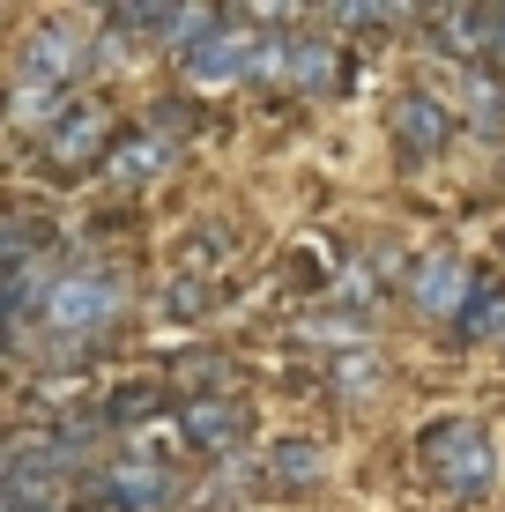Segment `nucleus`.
Here are the masks:
<instances>
[{"instance_id": "1", "label": "nucleus", "mask_w": 505, "mask_h": 512, "mask_svg": "<svg viewBox=\"0 0 505 512\" xmlns=\"http://www.w3.org/2000/svg\"><path fill=\"white\" fill-rule=\"evenodd\" d=\"M127 320V268L119 260H75V268H60L45 282L38 312H30V327L52 342V357L60 364H82L90 349H104Z\"/></svg>"}, {"instance_id": "2", "label": "nucleus", "mask_w": 505, "mask_h": 512, "mask_svg": "<svg viewBox=\"0 0 505 512\" xmlns=\"http://www.w3.org/2000/svg\"><path fill=\"white\" fill-rule=\"evenodd\" d=\"M416 461H424V475L439 483V498H461L476 505L483 490L498 483V453H491V431H483L476 416H439L416 431Z\"/></svg>"}, {"instance_id": "3", "label": "nucleus", "mask_w": 505, "mask_h": 512, "mask_svg": "<svg viewBox=\"0 0 505 512\" xmlns=\"http://www.w3.org/2000/svg\"><path fill=\"white\" fill-rule=\"evenodd\" d=\"M97 505L104 512H186V475L164 453H119L97 468Z\"/></svg>"}, {"instance_id": "4", "label": "nucleus", "mask_w": 505, "mask_h": 512, "mask_svg": "<svg viewBox=\"0 0 505 512\" xmlns=\"http://www.w3.org/2000/svg\"><path fill=\"white\" fill-rule=\"evenodd\" d=\"M387 141H394L402 164H439V156L454 149V112H446V97L394 90L387 97Z\"/></svg>"}, {"instance_id": "5", "label": "nucleus", "mask_w": 505, "mask_h": 512, "mask_svg": "<svg viewBox=\"0 0 505 512\" xmlns=\"http://www.w3.org/2000/svg\"><path fill=\"white\" fill-rule=\"evenodd\" d=\"M476 290H483V275L461 260V245H431L424 260H409V305L424 312V320H446V327H454Z\"/></svg>"}, {"instance_id": "6", "label": "nucleus", "mask_w": 505, "mask_h": 512, "mask_svg": "<svg viewBox=\"0 0 505 512\" xmlns=\"http://www.w3.org/2000/svg\"><path fill=\"white\" fill-rule=\"evenodd\" d=\"M179 438L194 453H208V461H231V453H246V438H253V409H246V394H194V401H179Z\"/></svg>"}, {"instance_id": "7", "label": "nucleus", "mask_w": 505, "mask_h": 512, "mask_svg": "<svg viewBox=\"0 0 505 512\" xmlns=\"http://www.w3.org/2000/svg\"><path fill=\"white\" fill-rule=\"evenodd\" d=\"M97 60V45L82 38L75 23H38L23 38V60H15V82H45V90H75L82 67Z\"/></svg>"}, {"instance_id": "8", "label": "nucleus", "mask_w": 505, "mask_h": 512, "mask_svg": "<svg viewBox=\"0 0 505 512\" xmlns=\"http://www.w3.org/2000/svg\"><path fill=\"white\" fill-rule=\"evenodd\" d=\"M253 52H260V30L246 15H223V23L186 52V75H194L201 90H231V82H253Z\"/></svg>"}, {"instance_id": "9", "label": "nucleus", "mask_w": 505, "mask_h": 512, "mask_svg": "<svg viewBox=\"0 0 505 512\" xmlns=\"http://www.w3.org/2000/svg\"><path fill=\"white\" fill-rule=\"evenodd\" d=\"M38 149H45L52 171H90V164H104V149H112V112H104L97 97H75L60 112V127H52Z\"/></svg>"}, {"instance_id": "10", "label": "nucleus", "mask_w": 505, "mask_h": 512, "mask_svg": "<svg viewBox=\"0 0 505 512\" xmlns=\"http://www.w3.org/2000/svg\"><path fill=\"white\" fill-rule=\"evenodd\" d=\"M283 90L305 97V104H327V97L350 90V52H342V38H312V30H298V38H290V82H283Z\"/></svg>"}, {"instance_id": "11", "label": "nucleus", "mask_w": 505, "mask_h": 512, "mask_svg": "<svg viewBox=\"0 0 505 512\" xmlns=\"http://www.w3.org/2000/svg\"><path fill=\"white\" fill-rule=\"evenodd\" d=\"M179 164V141H171L164 127H127V134H112V149H104V179L112 186H149V179H164V171Z\"/></svg>"}, {"instance_id": "12", "label": "nucleus", "mask_w": 505, "mask_h": 512, "mask_svg": "<svg viewBox=\"0 0 505 512\" xmlns=\"http://www.w3.org/2000/svg\"><path fill=\"white\" fill-rule=\"evenodd\" d=\"M253 468H260V490H312L327 475V453L312 438H275L268 453H253Z\"/></svg>"}, {"instance_id": "13", "label": "nucleus", "mask_w": 505, "mask_h": 512, "mask_svg": "<svg viewBox=\"0 0 505 512\" xmlns=\"http://www.w3.org/2000/svg\"><path fill=\"white\" fill-rule=\"evenodd\" d=\"M290 334L312 349H335V357H350V349H372V312H350V305H320V312H298Z\"/></svg>"}, {"instance_id": "14", "label": "nucleus", "mask_w": 505, "mask_h": 512, "mask_svg": "<svg viewBox=\"0 0 505 512\" xmlns=\"http://www.w3.org/2000/svg\"><path fill=\"white\" fill-rule=\"evenodd\" d=\"M97 416H104V431H142V423L164 416V386L156 379H127V386H112V394L97 401Z\"/></svg>"}, {"instance_id": "15", "label": "nucleus", "mask_w": 505, "mask_h": 512, "mask_svg": "<svg viewBox=\"0 0 505 512\" xmlns=\"http://www.w3.org/2000/svg\"><path fill=\"white\" fill-rule=\"evenodd\" d=\"M461 119L476 134H505V75H491V67H468L461 75Z\"/></svg>"}, {"instance_id": "16", "label": "nucleus", "mask_w": 505, "mask_h": 512, "mask_svg": "<svg viewBox=\"0 0 505 512\" xmlns=\"http://www.w3.org/2000/svg\"><path fill=\"white\" fill-rule=\"evenodd\" d=\"M379 386H387V364H379V349H350V357L327 364V394H335V401H372Z\"/></svg>"}, {"instance_id": "17", "label": "nucleus", "mask_w": 505, "mask_h": 512, "mask_svg": "<svg viewBox=\"0 0 505 512\" xmlns=\"http://www.w3.org/2000/svg\"><path fill=\"white\" fill-rule=\"evenodd\" d=\"M454 334L468 349H491V342H505V282H483L476 297H468V312L454 320Z\"/></svg>"}, {"instance_id": "18", "label": "nucleus", "mask_w": 505, "mask_h": 512, "mask_svg": "<svg viewBox=\"0 0 505 512\" xmlns=\"http://www.w3.org/2000/svg\"><path fill=\"white\" fill-rule=\"evenodd\" d=\"M216 305H223V282L208 268H186V275L164 282V312H171V320H208Z\"/></svg>"}, {"instance_id": "19", "label": "nucleus", "mask_w": 505, "mask_h": 512, "mask_svg": "<svg viewBox=\"0 0 505 512\" xmlns=\"http://www.w3.org/2000/svg\"><path fill=\"white\" fill-rule=\"evenodd\" d=\"M260 483V468H253V453H231L216 475H208V490L194 498V512H238L246 505V490Z\"/></svg>"}, {"instance_id": "20", "label": "nucleus", "mask_w": 505, "mask_h": 512, "mask_svg": "<svg viewBox=\"0 0 505 512\" xmlns=\"http://www.w3.org/2000/svg\"><path fill=\"white\" fill-rule=\"evenodd\" d=\"M30 512H82V505H75V498H67V505H30Z\"/></svg>"}, {"instance_id": "21", "label": "nucleus", "mask_w": 505, "mask_h": 512, "mask_svg": "<svg viewBox=\"0 0 505 512\" xmlns=\"http://www.w3.org/2000/svg\"><path fill=\"white\" fill-rule=\"evenodd\" d=\"M0 512H15V498H8V475H0Z\"/></svg>"}]
</instances>
